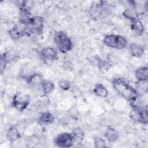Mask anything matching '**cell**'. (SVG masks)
I'll return each instance as SVG.
<instances>
[{"instance_id": "obj_3", "label": "cell", "mask_w": 148, "mask_h": 148, "mask_svg": "<svg viewBox=\"0 0 148 148\" xmlns=\"http://www.w3.org/2000/svg\"><path fill=\"white\" fill-rule=\"evenodd\" d=\"M103 43L108 47L121 49L127 46V41L122 36L110 34L105 36L103 39Z\"/></svg>"}, {"instance_id": "obj_13", "label": "cell", "mask_w": 148, "mask_h": 148, "mask_svg": "<svg viewBox=\"0 0 148 148\" xmlns=\"http://www.w3.org/2000/svg\"><path fill=\"white\" fill-rule=\"evenodd\" d=\"M135 77L138 81H147L148 77V68L147 66H142L135 71Z\"/></svg>"}, {"instance_id": "obj_21", "label": "cell", "mask_w": 148, "mask_h": 148, "mask_svg": "<svg viewBox=\"0 0 148 148\" xmlns=\"http://www.w3.org/2000/svg\"><path fill=\"white\" fill-rule=\"evenodd\" d=\"M41 88L43 92L45 94H48L53 90L54 86L52 82L47 80H43L42 83Z\"/></svg>"}, {"instance_id": "obj_9", "label": "cell", "mask_w": 148, "mask_h": 148, "mask_svg": "<svg viewBox=\"0 0 148 148\" xmlns=\"http://www.w3.org/2000/svg\"><path fill=\"white\" fill-rule=\"evenodd\" d=\"M30 25L33 33L36 35H40L42 33L43 29V20L42 17L39 16L34 17Z\"/></svg>"}, {"instance_id": "obj_16", "label": "cell", "mask_w": 148, "mask_h": 148, "mask_svg": "<svg viewBox=\"0 0 148 148\" xmlns=\"http://www.w3.org/2000/svg\"><path fill=\"white\" fill-rule=\"evenodd\" d=\"M43 80L42 76L39 73H34L28 79V82L34 87H41Z\"/></svg>"}, {"instance_id": "obj_19", "label": "cell", "mask_w": 148, "mask_h": 148, "mask_svg": "<svg viewBox=\"0 0 148 148\" xmlns=\"http://www.w3.org/2000/svg\"><path fill=\"white\" fill-rule=\"evenodd\" d=\"M9 35L13 39H17L24 35H26L24 28V29H19L18 27L16 26L12 28L9 31Z\"/></svg>"}, {"instance_id": "obj_26", "label": "cell", "mask_w": 148, "mask_h": 148, "mask_svg": "<svg viewBox=\"0 0 148 148\" xmlns=\"http://www.w3.org/2000/svg\"><path fill=\"white\" fill-rule=\"evenodd\" d=\"M59 86L63 90H68L71 87V83L69 81L65 79L61 80L59 82Z\"/></svg>"}, {"instance_id": "obj_20", "label": "cell", "mask_w": 148, "mask_h": 148, "mask_svg": "<svg viewBox=\"0 0 148 148\" xmlns=\"http://www.w3.org/2000/svg\"><path fill=\"white\" fill-rule=\"evenodd\" d=\"M131 28L138 35H142L144 32V25L138 19L132 21Z\"/></svg>"}, {"instance_id": "obj_8", "label": "cell", "mask_w": 148, "mask_h": 148, "mask_svg": "<svg viewBox=\"0 0 148 148\" xmlns=\"http://www.w3.org/2000/svg\"><path fill=\"white\" fill-rule=\"evenodd\" d=\"M40 56L43 60L52 61L57 59L58 54L56 50L52 47H45L40 51Z\"/></svg>"}, {"instance_id": "obj_14", "label": "cell", "mask_w": 148, "mask_h": 148, "mask_svg": "<svg viewBox=\"0 0 148 148\" xmlns=\"http://www.w3.org/2000/svg\"><path fill=\"white\" fill-rule=\"evenodd\" d=\"M105 136L109 142H114L118 139L119 135L115 129L109 127L106 130Z\"/></svg>"}, {"instance_id": "obj_11", "label": "cell", "mask_w": 148, "mask_h": 148, "mask_svg": "<svg viewBox=\"0 0 148 148\" xmlns=\"http://www.w3.org/2000/svg\"><path fill=\"white\" fill-rule=\"evenodd\" d=\"M103 9V5L102 2H101L99 3L92 5L90 9L89 12L92 17L97 18L102 14Z\"/></svg>"}, {"instance_id": "obj_23", "label": "cell", "mask_w": 148, "mask_h": 148, "mask_svg": "<svg viewBox=\"0 0 148 148\" xmlns=\"http://www.w3.org/2000/svg\"><path fill=\"white\" fill-rule=\"evenodd\" d=\"M123 15L125 18L130 20L131 22L135 20H137L138 17L134 9L131 8H127L126 9H125L123 13Z\"/></svg>"}, {"instance_id": "obj_12", "label": "cell", "mask_w": 148, "mask_h": 148, "mask_svg": "<svg viewBox=\"0 0 148 148\" xmlns=\"http://www.w3.org/2000/svg\"><path fill=\"white\" fill-rule=\"evenodd\" d=\"M71 134L73 137V143H75L77 145H79L82 142L84 138V131L82 129L79 127L75 128Z\"/></svg>"}, {"instance_id": "obj_2", "label": "cell", "mask_w": 148, "mask_h": 148, "mask_svg": "<svg viewBox=\"0 0 148 148\" xmlns=\"http://www.w3.org/2000/svg\"><path fill=\"white\" fill-rule=\"evenodd\" d=\"M54 41L58 49L62 53H66L72 48V42L67 34L62 31L55 33Z\"/></svg>"}, {"instance_id": "obj_5", "label": "cell", "mask_w": 148, "mask_h": 148, "mask_svg": "<svg viewBox=\"0 0 148 148\" xmlns=\"http://www.w3.org/2000/svg\"><path fill=\"white\" fill-rule=\"evenodd\" d=\"M29 102L30 97L28 95L23 92H18L13 97L12 105L17 110L21 112L27 108Z\"/></svg>"}, {"instance_id": "obj_7", "label": "cell", "mask_w": 148, "mask_h": 148, "mask_svg": "<svg viewBox=\"0 0 148 148\" xmlns=\"http://www.w3.org/2000/svg\"><path fill=\"white\" fill-rule=\"evenodd\" d=\"M33 17H32L27 7L24 6H21L19 13V21L21 24L25 26L30 25L32 23Z\"/></svg>"}, {"instance_id": "obj_24", "label": "cell", "mask_w": 148, "mask_h": 148, "mask_svg": "<svg viewBox=\"0 0 148 148\" xmlns=\"http://www.w3.org/2000/svg\"><path fill=\"white\" fill-rule=\"evenodd\" d=\"M94 145L97 148H103L106 147L105 140L100 137H95L94 139Z\"/></svg>"}, {"instance_id": "obj_17", "label": "cell", "mask_w": 148, "mask_h": 148, "mask_svg": "<svg viewBox=\"0 0 148 148\" xmlns=\"http://www.w3.org/2000/svg\"><path fill=\"white\" fill-rule=\"evenodd\" d=\"M93 91L97 96L101 98H106L108 95V91L107 89L102 84H97L95 86Z\"/></svg>"}, {"instance_id": "obj_22", "label": "cell", "mask_w": 148, "mask_h": 148, "mask_svg": "<svg viewBox=\"0 0 148 148\" xmlns=\"http://www.w3.org/2000/svg\"><path fill=\"white\" fill-rule=\"evenodd\" d=\"M132 2V6L133 9L135 11V12L136 13V14L138 16L139 14H142L144 13L145 11L147 10V3H145V5L136 2L135 1Z\"/></svg>"}, {"instance_id": "obj_25", "label": "cell", "mask_w": 148, "mask_h": 148, "mask_svg": "<svg viewBox=\"0 0 148 148\" xmlns=\"http://www.w3.org/2000/svg\"><path fill=\"white\" fill-rule=\"evenodd\" d=\"M137 88L142 92H147V81H138Z\"/></svg>"}, {"instance_id": "obj_15", "label": "cell", "mask_w": 148, "mask_h": 148, "mask_svg": "<svg viewBox=\"0 0 148 148\" xmlns=\"http://www.w3.org/2000/svg\"><path fill=\"white\" fill-rule=\"evenodd\" d=\"M130 51L132 56L139 57L143 54L145 49L142 46L139 45L132 43L130 45Z\"/></svg>"}, {"instance_id": "obj_18", "label": "cell", "mask_w": 148, "mask_h": 148, "mask_svg": "<svg viewBox=\"0 0 148 148\" xmlns=\"http://www.w3.org/2000/svg\"><path fill=\"white\" fill-rule=\"evenodd\" d=\"M54 120V116L50 112H44L41 114L39 117V121L43 124H51Z\"/></svg>"}, {"instance_id": "obj_10", "label": "cell", "mask_w": 148, "mask_h": 148, "mask_svg": "<svg viewBox=\"0 0 148 148\" xmlns=\"http://www.w3.org/2000/svg\"><path fill=\"white\" fill-rule=\"evenodd\" d=\"M21 137L18 129L15 126H11L8 129L6 133V138L10 142H14Z\"/></svg>"}, {"instance_id": "obj_6", "label": "cell", "mask_w": 148, "mask_h": 148, "mask_svg": "<svg viewBox=\"0 0 148 148\" xmlns=\"http://www.w3.org/2000/svg\"><path fill=\"white\" fill-rule=\"evenodd\" d=\"M55 144L60 147H69L73 144L72 134L63 132L58 134L55 139Z\"/></svg>"}, {"instance_id": "obj_4", "label": "cell", "mask_w": 148, "mask_h": 148, "mask_svg": "<svg viewBox=\"0 0 148 148\" xmlns=\"http://www.w3.org/2000/svg\"><path fill=\"white\" fill-rule=\"evenodd\" d=\"M132 109L130 113V117L134 120L142 123L145 124L147 123V106H140L138 105H132Z\"/></svg>"}, {"instance_id": "obj_1", "label": "cell", "mask_w": 148, "mask_h": 148, "mask_svg": "<svg viewBox=\"0 0 148 148\" xmlns=\"http://www.w3.org/2000/svg\"><path fill=\"white\" fill-rule=\"evenodd\" d=\"M112 84L116 91L127 100L132 102L139 97L137 90L123 79L116 78L113 80Z\"/></svg>"}]
</instances>
